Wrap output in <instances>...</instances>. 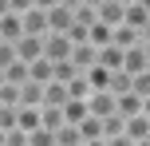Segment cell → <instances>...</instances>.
Here are the masks:
<instances>
[{"label": "cell", "instance_id": "6da1fadb", "mask_svg": "<svg viewBox=\"0 0 150 146\" xmlns=\"http://www.w3.org/2000/svg\"><path fill=\"white\" fill-rule=\"evenodd\" d=\"M122 71H127V75H142V71H150V39H142V44H134V47L122 51Z\"/></svg>", "mask_w": 150, "mask_h": 146}, {"label": "cell", "instance_id": "7a4b0ae2", "mask_svg": "<svg viewBox=\"0 0 150 146\" xmlns=\"http://www.w3.org/2000/svg\"><path fill=\"white\" fill-rule=\"evenodd\" d=\"M122 138H130V142H150V111L122 118Z\"/></svg>", "mask_w": 150, "mask_h": 146}, {"label": "cell", "instance_id": "3957f363", "mask_svg": "<svg viewBox=\"0 0 150 146\" xmlns=\"http://www.w3.org/2000/svg\"><path fill=\"white\" fill-rule=\"evenodd\" d=\"M122 24L134 32H150V0H138V4L122 8Z\"/></svg>", "mask_w": 150, "mask_h": 146}, {"label": "cell", "instance_id": "277c9868", "mask_svg": "<svg viewBox=\"0 0 150 146\" xmlns=\"http://www.w3.org/2000/svg\"><path fill=\"white\" fill-rule=\"evenodd\" d=\"M44 16H47V36H67V28L75 24V12L71 8H59V4L47 8Z\"/></svg>", "mask_w": 150, "mask_h": 146}, {"label": "cell", "instance_id": "5b68a950", "mask_svg": "<svg viewBox=\"0 0 150 146\" xmlns=\"http://www.w3.org/2000/svg\"><path fill=\"white\" fill-rule=\"evenodd\" d=\"M83 103H87V115H91V118H107V115H115V95H107V91H91Z\"/></svg>", "mask_w": 150, "mask_h": 146}, {"label": "cell", "instance_id": "8992f818", "mask_svg": "<svg viewBox=\"0 0 150 146\" xmlns=\"http://www.w3.org/2000/svg\"><path fill=\"white\" fill-rule=\"evenodd\" d=\"M71 55V39L67 36H44V59L47 63H63Z\"/></svg>", "mask_w": 150, "mask_h": 146}, {"label": "cell", "instance_id": "52a82bcc", "mask_svg": "<svg viewBox=\"0 0 150 146\" xmlns=\"http://www.w3.org/2000/svg\"><path fill=\"white\" fill-rule=\"evenodd\" d=\"M12 47H16V59L20 63H36L44 55V39H36V36H20Z\"/></svg>", "mask_w": 150, "mask_h": 146}, {"label": "cell", "instance_id": "ba28073f", "mask_svg": "<svg viewBox=\"0 0 150 146\" xmlns=\"http://www.w3.org/2000/svg\"><path fill=\"white\" fill-rule=\"evenodd\" d=\"M20 28H24V36H36V39H44V36H47V16L40 12V8H28V12L20 16Z\"/></svg>", "mask_w": 150, "mask_h": 146}, {"label": "cell", "instance_id": "9c48e42d", "mask_svg": "<svg viewBox=\"0 0 150 146\" xmlns=\"http://www.w3.org/2000/svg\"><path fill=\"white\" fill-rule=\"evenodd\" d=\"M67 59H71V67H75V71H91V67L99 63V51H95L91 44H75Z\"/></svg>", "mask_w": 150, "mask_h": 146}, {"label": "cell", "instance_id": "30bf717a", "mask_svg": "<svg viewBox=\"0 0 150 146\" xmlns=\"http://www.w3.org/2000/svg\"><path fill=\"white\" fill-rule=\"evenodd\" d=\"M142 111H150V103H142L138 95H119L115 99V115H122V118H130V115H142Z\"/></svg>", "mask_w": 150, "mask_h": 146}, {"label": "cell", "instance_id": "8fae6325", "mask_svg": "<svg viewBox=\"0 0 150 146\" xmlns=\"http://www.w3.org/2000/svg\"><path fill=\"white\" fill-rule=\"evenodd\" d=\"M95 20H99V24H107V28H119V24H122V4L103 0V4L95 8Z\"/></svg>", "mask_w": 150, "mask_h": 146}, {"label": "cell", "instance_id": "7c38bea8", "mask_svg": "<svg viewBox=\"0 0 150 146\" xmlns=\"http://www.w3.org/2000/svg\"><path fill=\"white\" fill-rule=\"evenodd\" d=\"M20 36H24L20 16H16V12H4V16H0V39H4V44H16Z\"/></svg>", "mask_w": 150, "mask_h": 146}, {"label": "cell", "instance_id": "4fadbf2b", "mask_svg": "<svg viewBox=\"0 0 150 146\" xmlns=\"http://www.w3.org/2000/svg\"><path fill=\"white\" fill-rule=\"evenodd\" d=\"M59 115H63L67 126H79L83 118H87V103H83V99H67V103L59 107Z\"/></svg>", "mask_w": 150, "mask_h": 146}, {"label": "cell", "instance_id": "5bb4252c", "mask_svg": "<svg viewBox=\"0 0 150 146\" xmlns=\"http://www.w3.org/2000/svg\"><path fill=\"white\" fill-rule=\"evenodd\" d=\"M99 67L103 71H122V47H115V44L99 47Z\"/></svg>", "mask_w": 150, "mask_h": 146}, {"label": "cell", "instance_id": "9a60e30c", "mask_svg": "<svg viewBox=\"0 0 150 146\" xmlns=\"http://www.w3.org/2000/svg\"><path fill=\"white\" fill-rule=\"evenodd\" d=\"M40 126V107H16V130H36Z\"/></svg>", "mask_w": 150, "mask_h": 146}, {"label": "cell", "instance_id": "2e32d148", "mask_svg": "<svg viewBox=\"0 0 150 146\" xmlns=\"http://www.w3.org/2000/svg\"><path fill=\"white\" fill-rule=\"evenodd\" d=\"M28 83H40V87L52 83V63H47L44 55H40L36 63H28Z\"/></svg>", "mask_w": 150, "mask_h": 146}, {"label": "cell", "instance_id": "e0dca14e", "mask_svg": "<svg viewBox=\"0 0 150 146\" xmlns=\"http://www.w3.org/2000/svg\"><path fill=\"white\" fill-rule=\"evenodd\" d=\"M127 91H130V75L127 71H107V95L119 99V95H127Z\"/></svg>", "mask_w": 150, "mask_h": 146}, {"label": "cell", "instance_id": "ac0fdd59", "mask_svg": "<svg viewBox=\"0 0 150 146\" xmlns=\"http://www.w3.org/2000/svg\"><path fill=\"white\" fill-rule=\"evenodd\" d=\"M44 103V87L40 83H20V107H40Z\"/></svg>", "mask_w": 150, "mask_h": 146}, {"label": "cell", "instance_id": "d6986e66", "mask_svg": "<svg viewBox=\"0 0 150 146\" xmlns=\"http://www.w3.org/2000/svg\"><path fill=\"white\" fill-rule=\"evenodd\" d=\"M63 103H67L63 83H44V103H40V107H63Z\"/></svg>", "mask_w": 150, "mask_h": 146}, {"label": "cell", "instance_id": "ffe728a7", "mask_svg": "<svg viewBox=\"0 0 150 146\" xmlns=\"http://www.w3.org/2000/svg\"><path fill=\"white\" fill-rule=\"evenodd\" d=\"M75 130H79V138H83V142H95V138H103V123H99V118H91V115L83 118V123L75 126Z\"/></svg>", "mask_w": 150, "mask_h": 146}, {"label": "cell", "instance_id": "44dd1931", "mask_svg": "<svg viewBox=\"0 0 150 146\" xmlns=\"http://www.w3.org/2000/svg\"><path fill=\"white\" fill-rule=\"evenodd\" d=\"M40 126H44V130H59L63 126V115H59V107H40Z\"/></svg>", "mask_w": 150, "mask_h": 146}, {"label": "cell", "instance_id": "7402d4cb", "mask_svg": "<svg viewBox=\"0 0 150 146\" xmlns=\"http://www.w3.org/2000/svg\"><path fill=\"white\" fill-rule=\"evenodd\" d=\"M63 91H67V99H87L91 95V83H87V75H75L63 83Z\"/></svg>", "mask_w": 150, "mask_h": 146}, {"label": "cell", "instance_id": "603a6c76", "mask_svg": "<svg viewBox=\"0 0 150 146\" xmlns=\"http://www.w3.org/2000/svg\"><path fill=\"white\" fill-rule=\"evenodd\" d=\"M130 95H138L142 103H150V71H142V75H130Z\"/></svg>", "mask_w": 150, "mask_h": 146}, {"label": "cell", "instance_id": "cb8c5ba5", "mask_svg": "<svg viewBox=\"0 0 150 146\" xmlns=\"http://www.w3.org/2000/svg\"><path fill=\"white\" fill-rule=\"evenodd\" d=\"M75 75H83V71H75V67H71V59L52 63V83H67V79H75Z\"/></svg>", "mask_w": 150, "mask_h": 146}, {"label": "cell", "instance_id": "d4e9b609", "mask_svg": "<svg viewBox=\"0 0 150 146\" xmlns=\"http://www.w3.org/2000/svg\"><path fill=\"white\" fill-rule=\"evenodd\" d=\"M55 146H83V138H79V130H75V126L63 123L59 130H55Z\"/></svg>", "mask_w": 150, "mask_h": 146}, {"label": "cell", "instance_id": "484cf974", "mask_svg": "<svg viewBox=\"0 0 150 146\" xmlns=\"http://www.w3.org/2000/svg\"><path fill=\"white\" fill-rule=\"evenodd\" d=\"M4 83H16V87H20V83H28V63H20V59H16L12 67H4Z\"/></svg>", "mask_w": 150, "mask_h": 146}, {"label": "cell", "instance_id": "4316f807", "mask_svg": "<svg viewBox=\"0 0 150 146\" xmlns=\"http://www.w3.org/2000/svg\"><path fill=\"white\" fill-rule=\"evenodd\" d=\"M103 123V138H119L122 134V115H107V118H99Z\"/></svg>", "mask_w": 150, "mask_h": 146}, {"label": "cell", "instance_id": "83f0119b", "mask_svg": "<svg viewBox=\"0 0 150 146\" xmlns=\"http://www.w3.org/2000/svg\"><path fill=\"white\" fill-rule=\"evenodd\" d=\"M28 146H55V134L44 130V126H36V130H28Z\"/></svg>", "mask_w": 150, "mask_h": 146}, {"label": "cell", "instance_id": "f1b7e54d", "mask_svg": "<svg viewBox=\"0 0 150 146\" xmlns=\"http://www.w3.org/2000/svg\"><path fill=\"white\" fill-rule=\"evenodd\" d=\"M0 107H20V87H16V83L0 87Z\"/></svg>", "mask_w": 150, "mask_h": 146}, {"label": "cell", "instance_id": "f546056e", "mask_svg": "<svg viewBox=\"0 0 150 146\" xmlns=\"http://www.w3.org/2000/svg\"><path fill=\"white\" fill-rule=\"evenodd\" d=\"M0 130H16V107H0Z\"/></svg>", "mask_w": 150, "mask_h": 146}, {"label": "cell", "instance_id": "4dcf8cb0", "mask_svg": "<svg viewBox=\"0 0 150 146\" xmlns=\"http://www.w3.org/2000/svg\"><path fill=\"white\" fill-rule=\"evenodd\" d=\"M75 24H83V28H91V24H95V8H75Z\"/></svg>", "mask_w": 150, "mask_h": 146}, {"label": "cell", "instance_id": "1f68e13d", "mask_svg": "<svg viewBox=\"0 0 150 146\" xmlns=\"http://www.w3.org/2000/svg\"><path fill=\"white\" fill-rule=\"evenodd\" d=\"M12 63H16V47H12V44H0V71L12 67Z\"/></svg>", "mask_w": 150, "mask_h": 146}, {"label": "cell", "instance_id": "d6a6232c", "mask_svg": "<svg viewBox=\"0 0 150 146\" xmlns=\"http://www.w3.org/2000/svg\"><path fill=\"white\" fill-rule=\"evenodd\" d=\"M32 8V0H8V12H16V16H24Z\"/></svg>", "mask_w": 150, "mask_h": 146}, {"label": "cell", "instance_id": "836d02e7", "mask_svg": "<svg viewBox=\"0 0 150 146\" xmlns=\"http://www.w3.org/2000/svg\"><path fill=\"white\" fill-rule=\"evenodd\" d=\"M107 146H134V142H130V138H122V134H119V138H103Z\"/></svg>", "mask_w": 150, "mask_h": 146}, {"label": "cell", "instance_id": "e575fe53", "mask_svg": "<svg viewBox=\"0 0 150 146\" xmlns=\"http://www.w3.org/2000/svg\"><path fill=\"white\" fill-rule=\"evenodd\" d=\"M32 8H40V12H47V8H55V0H32Z\"/></svg>", "mask_w": 150, "mask_h": 146}, {"label": "cell", "instance_id": "d590c367", "mask_svg": "<svg viewBox=\"0 0 150 146\" xmlns=\"http://www.w3.org/2000/svg\"><path fill=\"white\" fill-rule=\"evenodd\" d=\"M79 4H83V8H99L103 0H79Z\"/></svg>", "mask_w": 150, "mask_h": 146}, {"label": "cell", "instance_id": "8d00e7d4", "mask_svg": "<svg viewBox=\"0 0 150 146\" xmlns=\"http://www.w3.org/2000/svg\"><path fill=\"white\" fill-rule=\"evenodd\" d=\"M83 146H107V142H103V138H95V142H83Z\"/></svg>", "mask_w": 150, "mask_h": 146}, {"label": "cell", "instance_id": "74e56055", "mask_svg": "<svg viewBox=\"0 0 150 146\" xmlns=\"http://www.w3.org/2000/svg\"><path fill=\"white\" fill-rule=\"evenodd\" d=\"M115 4H122V8H127V4H138V0H115Z\"/></svg>", "mask_w": 150, "mask_h": 146}, {"label": "cell", "instance_id": "f35d334b", "mask_svg": "<svg viewBox=\"0 0 150 146\" xmlns=\"http://www.w3.org/2000/svg\"><path fill=\"white\" fill-rule=\"evenodd\" d=\"M4 12H8V0H0V16H4Z\"/></svg>", "mask_w": 150, "mask_h": 146}, {"label": "cell", "instance_id": "ab89813d", "mask_svg": "<svg viewBox=\"0 0 150 146\" xmlns=\"http://www.w3.org/2000/svg\"><path fill=\"white\" fill-rule=\"evenodd\" d=\"M0 146H4V130H0Z\"/></svg>", "mask_w": 150, "mask_h": 146}, {"label": "cell", "instance_id": "60d3db41", "mask_svg": "<svg viewBox=\"0 0 150 146\" xmlns=\"http://www.w3.org/2000/svg\"><path fill=\"white\" fill-rule=\"evenodd\" d=\"M0 44H4V39H0Z\"/></svg>", "mask_w": 150, "mask_h": 146}]
</instances>
